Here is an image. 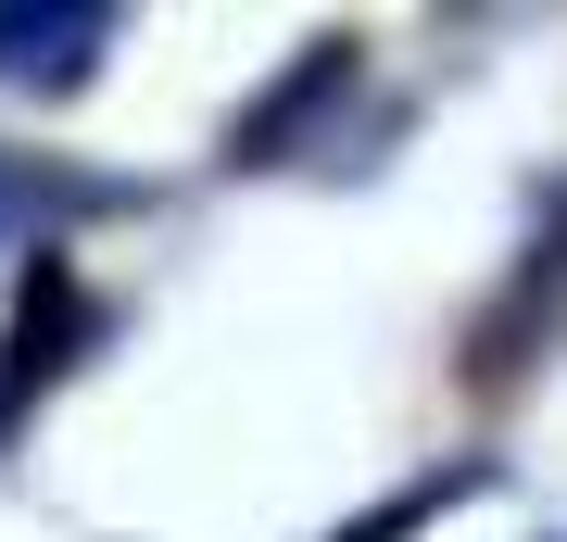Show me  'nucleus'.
Instances as JSON below:
<instances>
[{"label":"nucleus","mask_w":567,"mask_h":542,"mask_svg":"<svg viewBox=\"0 0 567 542\" xmlns=\"http://www.w3.org/2000/svg\"><path fill=\"white\" fill-rule=\"evenodd\" d=\"M0 403H13V391H0Z\"/></svg>","instance_id":"f03ea898"},{"label":"nucleus","mask_w":567,"mask_h":542,"mask_svg":"<svg viewBox=\"0 0 567 542\" xmlns=\"http://www.w3.org/2000/svg\"><path fill=\"white\" fill-rule=\"evenodd\" d=\"M114 13H0V76H76V39H102Z\"/></svg>","instance_id":"f257e3e1"}]
</instances>
